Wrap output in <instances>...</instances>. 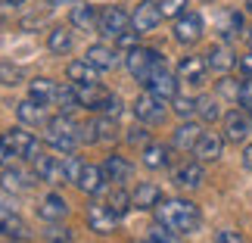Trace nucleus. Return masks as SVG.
<instances>
[{"instance_id": "42", "label": "nucleus", "mask_w": 252, "mask_h": 243, "mask_svg": "<svg viewBox=\"0 0 252 243\" xmlns=\"http://www.w3.org/2000/svg\"><path fill=\"white\" fill-rule=\"evenodd\" d=\"M96 112H100V115H112V119H115V115L122 112V100H119V94H112V91H109V97L103 100V106H100Z\"/></svg>"}, {"instance_id": "14", "label": "nucleus", "mask_w": 252, "mask_h": 243, "mask_svg": "<svg viewBox=\"0 0 252 243\" xmlns=\"http://www.w3.org/2000/svg\"><path fill=\"white\" fill-rule=\"evenodd\" d=\"M131 22H134V32H140V35L153 32V28L162 22L159 3H153V0H143V3H137V9L131 13Z\"/></svg>"}, {"instance_id": "31", "label": "nucleus", "mask_w": 252, "mask_h": 243, "mask_svg": "<svg viewBox=\"0 0 252 243\" xmlns=\"http://www.w3.org/2000/svg\"><path fill=\"white\" fill-rule=\"evenodd\" d=\"M72 25L75 28H81V32H91V28L100 22V16H96V9L91 3H78V6H72Z\"/></svg>"}, {"instance_id": "2", "label": "nucleus", "mask_w": 252, "mask_h": 243, "mask_svg": "<svg viewBox=\"0 0 252 243\" xmlns=\"http://www.w3.org/2000/svg\"><path fill=\"white\" fill-rule=\"evenodd\" d=\"M47 143L60 153H72L81 143V125H75L65 112L53 115V119L47 122Z\"/></svg>"}, {"instance_id": "46", "label": "nucleus", "mask_w": 252, "mask_h": 243, "mask_svg": "<svg viewBox=\"0 0 252 243\" xmlns=\"http://www.w3.org/2000/svg\"><path fill=\"white\" fill-rule=\"evenodd\" d=\"M240 106L252 112V78H243V91H240Z\"/></svg>"}, {"instance_id": "4", "label": "nucleus", "mask_w": 252, "mask_h": 243, "mask_svg": "<svg viewBox=\"0 0 252 243\" xmlns=\"http://www.w3.org/2000/svg\"><path fill=\"white\" fill-rule=\"evenodd\" d=\"M0 138H3V143L16 153V159H32L34 162L37 156H41V143H37V138L28 134V131H22V128H9V131L0 134Z\"/></svg>"}, {"instance_id": "3", "label": "nucleus", "mask_w": 252, "mask_h": 243, "mask_svg": "<svg viewBox=\"0 0 252 243\" xmlns=\"http://www.w3.org/2000/svg\"><path fill=\"white\" fill-rule=\"evenodd\" d=\"M125 66H128V72L140 84H147L150 75L156 72L159 66H165V60H162L159 50H153V47H131V50L125 53Z\"/></svg>"}, {"instance_id": "53", "label": "nucleus", "mask_w": 252, "mask_h": 243, "mask_svg": "<svg viewBox=\"0 0 252 243\" xmlns=\"http://www.w3.org/2000/svg\"><path fill=\"white\" fill-rule=\"evenodd\" d=\"M25 0H6V6H22Z\"/></svg>"}, {"instance_id": "22", "label": "nucleus", "mask_w": 252, "mask_h": 243, "mask_svg": "<svg viewBox=\"0 0 252 243\" xmlns=\"http://www.w3.org/2000/svg\"><path fill=\"white\" fill-rule=\"evenodd\" d=\"M162 200H165V197H162V190L156 187V184H150V181L147 184H137V190L131 193V206L134 209H156Z\"/></svg>"}, {"instance_id": "51", "label": "nucleus", "mask_w": 252, "mask_h": 243, "mask_svg": "<svg viewBox=\"0 0 252 243\" xmlns=\"http://www.w3.org/2000/svg\"><path fill=\"white\" fill-rule=\"evenodd\" d=\"M0 206H9V209H13V203H9V193H6L3 187H0Z\"/></svg>"}, {"instance_id": "48", "label": "nucleus", "mask_w": 252, "mask_h": 243, "mask_svg": "<svg viewBox=\"0 0 252 243\" xmlns=\"http://www.w3.org/2000/svg\"><path fill=\"white\" fill-rule=\"evenodd\" d=\"M13 159H16V153L3 143V138H0V169H9V165H13Z\"/></svg>"}, {"instance_id": "24", "label": "nucleus", "mask_w": 252, "mask_h": 243, "mask_svg": "<svg viewBox=\"0 0 252 243\" xmlns=\"http://www.w3.org/2000/svg\"><path fill=\"white\" fill-rule=\"evenodd\" d=\"M103 184H106V174H103V169H96V165H84V169H81L78 187L87 193V197H96V193L103 190Z\"/></svg>"}, {"instance_id": "12", "label": "nucleus", "mask_w": 252, "mask_h": 243, "mask_svg": "<svg viewBox=\"0 0 252 243\" xmlns=\"http://www.w3.org/2000/svg\"><path fill=\"white\" fill-rule=\"evenodd\" d=\"M87 228L96 234H112L119 228V215L106 203H94V206H87Z\"/></svg>"}, {"instance_id": "13", "label": "nucleus", "mask_w": 252, "mask_h": 243, "mask_svg": "<svg viewBox=\"0 0 252 243\" xmlns=\"http://www.w3.org/2000/svg\"><path fill=\"white\" fill-rule=\"evenodd\" d=\"M84 60L91 63L96 72H112L115 66L122 63V56H119V50H115V47H109V44H94V47H87Z\"/></svg>"}, {"instance_id": "40", "label": "nucleus", "mask_w": 252, "mask_h": 243, "mask_svg": "<svg viewBox=\"0 0 252 243\" xmlns=\"http://www.w3.org/2000/svg\"><path fill=\"white\" fill-rule=\"evenodd\" d=\"M174 112H178L181 115V119H190V115H196V100H193V97H174Z\"/></svg>"}, {"instance_id": "9", "label": "nucleus", "mask_w": 252, "mask_h": 243, "mask_svg": "<svg viewBox=\"0 0 252 243\" xmlns=\"http://www.w3.org/2000/svg\"><path fill=\"white\" fill-rule=\"evenodd\" d=\"M178 81H181L178 75H171L165 66H159V69L150 75V81L143 84V87H147L150 94H156L159 100H165V103H168V100H174V97H178Z\"/></svg>"}, {"instance_id": "41", "label": "nucleus", "mask_w": 252, "mask_h": 243, "mask_svg": "<svg viewBox=\"0 0 252 243\" xmlns=\"http://www.w3.org/2000/svg\"><path fill=\"white\" fill-rule=\"evenodd\" d=\"M128 143H131V147H147V143H150V131L143 128V125H134V128H128Z\"/></svg>"}, {"instance_id": "57", "label": "nucleus", "mask_w": 252, "mask_h": 243, "mask_svg": "<svg viewBox=\"0 0 252 243\" xmlns=\"http://www.w3.org/2000/svg\"><path fill=\"white\" fill-rule=\"evenodd\" d=\"M249 115H252V112H249Z\"/></svg>"}, {"instance_id": "8", "label": "nucleus", "mask_w": 252, "mask_h": 243, "mask_svg": "<svg viewBox=\"0 0 252 243\" xmlns=\"http://www.w3.org/2000/svg\"><path fill=\"white\" fill-rule=\"evenodd\" d=\"M131 109H134V115H137V122H147V125H156V122H162L165 119V100H159L156 94H140L137 100L131 103Z\"/></svg>"}, {"instance_id": "17", "label": "nucleus", "mask_w": 252, "mask_h": 243, "mask_svg": "<svg viewBox=\"0 0 252 243\" xmlns=\"http://www.w3.org/2000/svg\"><path fill=\"white\" fill-rule=\"evenodd\" d=\"M16 115H19V122H22V125H34V128H47V122H50L47 106L32 100V97L22 100V103H16Z\"/></svg>"}, {"instance_id": "1", "label": "nucleus", "mask_w": 252, "mask_h": 243, "mask_svg": "<svg viewBox=\"0 0 252 243\" xmlns=\"http://www.w3.org/2000/svg\"><path fill=\"white\" fill-rule=\"evenodd\" d=\"M156 218L159 225L171 228L174 234H196L202 225V212L190 200H162L156 206Z\"/></svg>"}, {"instance_id": "34", "label": "nucleus", "mask_w": 252, "mask_h": 243, "mask_svg": "<svg viewBox=\"0 0 252 243\" xmlns=\"http://www.w3.org/2000/svg\"><path fill=\"white\" fill-rule=\"evenodd\" d=\"M47 47H50V53L63 56L72 50V32H65V28H53L50 37H47Z\"/></svg>"}, {"instance_id": "39", "label": "nucleus", "mask_w": 252, "mask_h": 243, "mask_svg": "<svg viewBox=\"0 0 252 243\" xmlns=\"http://www.w3.org/2000/svg\"><path fill=\"white\" fill-rule=\"evenodd\" d=\"M162 19H178L181 13H187V0H159Z\"/></svg>"}, {"instance_id": "11", "label": "nucleus", "mask_w": 252, "mask_h": 243, "mask_svg": "<svg viewBox=\"0 0 252 243\" xmlns=\"http://www.w3.org/2000/svg\"><path fill=\"white\" fill-rule=\"evenodd\" d=\"M171 181L178 184L181 190H196V187H202V181H206V172H202V162H199V159L181 162L178 169L171 172Z\"/></svg>"}, {"instance_id": "23", "label": "nucleus", "mask_w": 252, "mask_h": 243, "mask_svg": "<svg viewBox=\"0 0 252 243\" xmlns=\"http://www.w3.org/2000/svg\"><path fill=\"white\" fill-rule=\"evenodd\" d=\"M103 174H106V181H115V184H125L131 178V172H134V165L125 159V156H106V162L100 165Z\"/></svg>"}, {"instance_id": "21", "label": "nucleus", "mask_w": 252, "mask_h": 243, "mask_svg": "<svg viewBox=\"0 0 252 243\" xmlns=\"http://www.w3.org/2000/svg\"><path fill=\"white\" fill-rule=\"evenodd\" d=\"M37 215H41L44 221H63L65 215H69V203H65L60 193H47V197L41 200V206H37Z\"/></svg>"}, {"instance_id": "52", "label": "nucleus", "mask_w": 252, "mask_h": 243, "mask_svg": "<svg viewBox=\"0 0 252 243\" xmlns=\"http://www.w3.org/2000/svg\"><path fill=\"white\" fill-rule=\"evenodd\" d=\"M50 6H60V3H75V0H47Z\"/></svg>"}, {"instance_id": "35", "label": "nucleus", "mask_w": 252, "mask_h": 243, "mask_svg": "<svg viewBox=\"0 0 252 243\" xmlns=\"http://www.w3.org/2000/svg\"><path fill=\"white\" fill-rule=\"evenodd\" d=\"M56 109H60V112H65V115H69V112H75V109H78V106H81V100H78V94H75V87H60V91H56Z\"/></svg>"}, {"instance_id": "44", "label": "nucleus", "mask_w": 252, "mask_h": 243, "mask_svg": "<svg viewBox=\"0 0 252 243\" xmlns=\"http://www.w3.org/2000/svg\"><path fill=\"white\" fill-rule=\"evenodd\" d=\"M65 174H69V181H75L78 184V178H81V169H84V162L81 159H75V156H69V153H65Z\"/></svg>"}, {"instance_id": "27", "label": "nucleus", "mask_w": 252, "mask_h": 243, "mask_svg": "<svg viewBox=\"0 0 252 243\" xmlns=\"http://www.w3.org/2000/svg\"><path fill=\"white\" fill-rule=\"evenodd\" d=\"M56 91H60V84L50 81V78H34L32 84H28V97L37 103H44V106H50L56 100Z\"/></svg>"}, {"instance_id": "18", "label": "nucleus", "mask_w": 252, "mask_h": 243, "mask_svg": "<svg viewBox=\"0 0 252 243\" xmlns=\"http://www.w3.org/2000/svg\"><path fill=\"white\" fill-rule=\"evenodd\" d=\"M37 181V174H28V172H22V169H3V174H0V187H3L6 193H25V190H32V184Z\"/></svg>"}, {"instance_id": "19", "label": "nucleus", "mask_w": 252, "mask_h": 243, "mask_svg": "<svg viewBox=\"0 0 252 243\" xmlns=\"http://www.w3.org/2000/svg\"><path fill=\"white\" fill-rule=\"evenodd\" d=\"M206 63H209V72H218V75H227L230 69L237 66V56L234 50L224 44H215V47H209V53H206Z\"/></svg>"}, {"instance_id": "7", "label": "nucleus", "mask_w": 252, "mask_h": 243, "mask_svg": "<svg viewBox=\"0 0 252 243\" xmlns=\"http://www.w3.org/2000/svg\"><path fill=\"white\" fill-rule=\"evenodd\" d=\"M224 140L227 143H243L252 134V115L246 109H230L224 112Z\"/></svg>"}, {"instance_id": "45", "label": "nucleus", "mask_w": 252, "mask_h": 243, "mask_svg": "<svg viewBox=\"0 0 252 243\" xmlns=\"http://www.w3.org/2000/svg\"><path fill=\"white\" fill-rule=\"evenodd\" d=\"M215 243H246V237L240 234V231L224 228V231H218V234H215Z\"/></svg>"}, {"instance_id": "26", "label": "nucleus", "mask_w": 252, "mask_h": 243, "mask_svg": "<svg viewBox=\"0 0 252 243\" xmlns=\"http://www.w3.org/2000/svg\"><path fill=\"white\" fill-rule=\"evenodd\" d=\"M65 75L72 84H96V69L87 60H72L65 66Z\"/></svg>"}, {"instance_id": "49", "label": "nucleus", "mask_w": 252, "mask_h": 243, "mask_svg": "<svg viewBox=\"0 0 252 243\" xmlns=\"http://www.w3.org/2000/svg\"><path fill=\"white\" fill-rule=\"evenodd\" d=\"M134 35H140V32H125L115 44H122V47H134Z\"/></svg>"}, {"instance_id": "15", "label": "nucleus", "mask_w": 252, "mask_h": 243, "mask_svg": "<svg viewBox=\"0 0 252 243\" xmlns=\"http://www.w3.org/2000/svg\"><path fill=\"white\" fill-rule=\"evenodd\" d=\"M224 134H215V131H202L199 143L193 147V156H196L199 162H215L221 159V153H224Z\"/></svg>"}, {"instance_id": "55", "label": "nucleus", "mask_w": 252, "mask_h": 243, "mask_svg": "<svg viewBox=\"0 0 252 243\" xmlns=\"http://www.w3.org/2000/svg\"><path fill=\"white\" fill-rule=\"evenodd\" d=\"M246 9H249V13H252V0H246Z\"/></svg>"}, {"instance_id": "16", "label": "nucleus", "mask_w": 252, "mask_h": 243, "mask_svg": "<svg viewBox=\"0 0 252 243\" xmlns=\"http://www.w3.org/2000/svg\"><path fill=\"white\" fill-rule=\"evenodd\" d=\"M206 75H209L206 56H184L178 63V78L187 84H206Z\"/></svg>"}, {"instance_id": "36", "label": "nucleus", "mask_w": 252, "mask_h": 243, "mask_svg": "<svg viewBox=\"0 0 252 243\" xmlns=\"http://www.w3.org/2000/svg\"><path fill=\"white\" fill-rule=\"evenodd\" d=\"M22 81H25V72H22V66L0 63V84H6V87H16V84H22Z\"/></svg>"}, {"instance_id": "28", "label": "nucleus", "mask_w": 252, "mask_h": 243, "mask_svg": "<svg viewBox=\"0 0 252 243\" xmlns=\"http://www.w3.org/2000/svg\"><path fill=\"white\" fill-rule=\"evenodd\" d=\"M168 162H171V156H168L165 143H147V147H143V165H147V169L159 172V169H165Z\"/></svg>"}, {"instance_id": "29", "label": "nucleus", "mask_w": 252, "mask_h": 243, "mask_svg": "<svg viewBox=\"0 0 252 243\" xmlns=\"http://www.w3.org/2000/svg\"><path fill=\"white\" fill-rule=\"evenodd\" d=\"M196 115L206 125H212V122H218V119H224V112H221V103H218V97H212V94H206V97H196Z\"/></svg>"}, {"instance_id": "47", "label": "nucleus", "mask_w": 252, "mask_h": 243, "mask_svg": "<svg viewBox=\"0 0 252 243\" xmlns=\"http://www.w3.org/2000/svg\"><path fill=\"white\" fill-rule=\"evenodd\" d=\"M237 69H240V78H252V50L237 60Z\"/></svg>"}, {"instance_id": "32", "label": "nucleus", "mask_w": 252, "mask_h": 243, "mask_svg": "<svg viewBox=\"0 0 252 243\" xmlns=\"http://www.w3.org/2000/svg\"><path fill=\"white\" fill-rule=\"evenodd\" d=\"M106 206H109V209H112V212H115L119 218H122V215H125L128 209H134V206H131V193L125 190L122 184H115V187H112L109 193H106Z\"/></svg>"}, {"instance_id": "56", "label": "nucleus", "mask_w": 252, "mask_h": 243, "mask_svg": "<svg viewBox=\"0 0 252 243\" xmlns=\"http://www.w3.org/2000/svg\"><path fill=\"white\" fill-rule=\"evenodd\" d=\"M143 243H156V240H150V237H147V240H143Z\"/></svg>"}, {"instance_id": "50", "label": "nucleus", "mask_w": 252, "mask_h": 243, "mask_svg": "<svg viewBox=\"0 0 252 243\" xmlns=\"http://www.w3.org/2000/svg\"><path fill=\"white\" fill-rule=\"evenodd\" d=\"M243 165L252 172V143H246V150H243Z\"/></svg>"}, {"instance_id": "25", "label": "nucleus", "mask_w": 252, "mask_h": 243, "mask_svg": "<svg viewBox=\"0 0 252 243\" xmlns=\"http://www.w3.org/2000/svg\"><path fill=\"white\" fill-rule=\"evenodd\" d=\"M199 138H202V128H199V125H196V122H184L181 128L174 131V140H171V143H174L178 150H190V153H193V147L199 143Z\"/></svg>"}, {"instance_id": "37", "label": "nucleus", "mask_w": 252, "mask_h": 243, "mask_svg": "<svg viewBox=\"0 0 252 243\" xmlns=\"http://www.w3.org/2000/svg\"><path fill=\"white\" fill-rule=\"evenodd\" d=\"M44 240L47 243H69L72 240V231L65 228V225H60V221H50V225L44 228Z\"/></svg>"}, {"instance_id": "38", "label": "nucleus", "mask_w": 252, "mask_h": 243, "mask_svg": "<svg viewBox=\"0 0 252 243\" xmlns=\"http://www.w3.org/2000/svg\"><path fill=\"white\" fill-rule=\"evenodd\" d=\"M218 91H221V97H227V100H234V103H240V91H243V78L240 81H234V78H221L218 81Z\"/></svg>"}, {"instance_id": "10", "label": "nucleus", "mask_w": 252, "mask_h": 243, "mask_svg": "<svg viewBox=\"0 0 252 243\" xmlns=\"http://www.w3.org/2000/svg\"><path fill=\"white\" fill-rule=\"evenodd\" d=\"M202 37V16L199 13H181L174 19V41L178 44H196Z\"/></svg>"}, {"instance_id": "5", "label": "nucleus", "mask_w": 252, "mask_h": 243, "mask_svg": "<svg viewBox=\"0 0 252 243\" xmlns=\"http://www.w3.org/2000/svg\"><path fill=\"white\" fill-rule=\"evenodd\" d=\"M131 16L125 13L122 6H106L103 13H100V22H96V28H100V35L103 37H112V41H119V37L125 32H131Z\"/></svg>"}, {"instance_id": "33", "label": "nucleus", "mask_w": 252, "mask_h": 243, "mask_svg": "<svg viewBox=\"0 0 252 243\" xmlns=\"http://www.w3.org/2000/svg\"><path fill=\"white\" fill-rule=\"evenodd\" d=\"M94 128H96V143H112L119 138V125H115L112 115H100V119L94 122Z\"/></svg>"}, {"instance_id": "30", "label": "nucleus", "mask_w": 252, "mask_h": 243, "mask_svg": "<svg viewBox=\"0 0 252 243\" xmlns=\"http://www.w3.org/2000/svg\"><path fill=\"white\" fill-rule=\"evenodd\" d=\"M218 32L224 41H230V37H237L240 32H243V13H237V9H224L218 19Z\"/></svg>"}, {"instance_id": "6", "label": "nucleus", "mask_w": 252, "mask_h": 243, "mask_svg": "<svg viewBox=\"0 0 252 243\" xmlns=\"http://www.w3.org/2000/svg\"><path fill=\"white\" fill-rule=\"evenodd\" d=\"M34 174L50 187H60V184H69V174H65V159L63 156H37L34 159Z\"/></svg>"}, {"instance_id": "20", "label": "nucleus", "mask_w": 252, "mask_h": 243, "mask_svg": "<svg viewBox=\"0 0 252 243\" xmlns=\"http://www.w3.org/2000/svg\"><path fill=\"white\" fill-rule=\"evenodd\" d=\"M0 234H6L13 240H28L32 237V228H28L9 206H0Z\"/></svg>"}, {"instance_id": "43", "label": "nucleus", "mask_w": 252, "mask_h": 243, "mask_svg": "<svg viewBox=\"0 0 252 243\" xmlns=\"http://www.w3.org/2000/svg\"><path fill=\"white\" fill-rule=\"evenodd\" d=\"M150 240H156V243H178V234H174L171 228H165V225H156L150 231Z\"/></svg>"}, {"instance_id": "54", "label": "nucleus", "mask_w": 252, "mask_h": 243, "mask_svg": "<svg viewBox=\"0 0 252 243\" xmlns=\"http://www.w3.org/2000/svg\"><path fill=\"white\" fill-rule=\"evenodd\" d=\"M246 41H249V50H252V32H249V35H246Z\"/></svg>"}]
</instances>
